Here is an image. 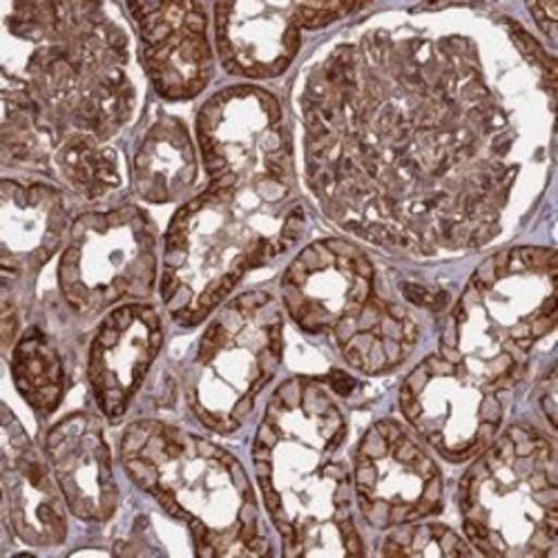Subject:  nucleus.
Here are the masks:
<instances>
[{
    "instance_id": "nucleus-1",
    "label": "nucleus",
    "mask_w": 558,
    "mask_h": 558,
    "mask_svg": "<svg viewBox=\"0 0 558 558\" xmlns=\"http://www.w3.org/2000/svg\"><path fill=\"white\" fill-rule=\"evenodd\" d=\"M302 106L308 183L342 228L425 255L494 240L511 132L472 43L371 32L313 70Z\"/></svg>"
},
{
    "instance_id": "nucleus-2",
    "label": "nucleus",
    "mask_w": 558,
    "mask_h": 558,
    "mask_svg": "<svg viewBox=\"0 0 558 558\" xmlns=\"http://www.w3.org/2000/svg\"><path fill=\"white\" fill-rule=\"evenodd\" d=\"M347 421L327 383L291 378L266 404L253 462L287 556H357Z\"/></svg>"
},
{
    "instance_id": "nucleus-3",
    "label": "nucleus",
    "mask_w": 558,
    "mask_h": 558,
    "mask_svg": "<svg viewBox=\"0 0 558 558\" xmlns=\"http://www.w3.org/2000/svg\"><path fill=\"white\" fill-rule=\"evenodd\" d=\"M3 89L59 132L108 142L134 112L128 36L104 5L21 3L5 16Z\"/></svg>"
},
{
    "instance_id": "nucleus-4",
    "label": "nucleus",
    "mask_w": 558,
    "mask_h": 558,
    "mask_svg": "<svg viewBox=\"0 0 558 558\" xmlns=\"http://www.w3.org/2000/svg\"><path fill=\"white\" fill-rule=\"evenodd\" d=\"M302 230L300 204L277 208L208 185L177 210L166 232L161 298L168 315L181 327H197L251 270L287 253Z\"/></svg>"
},
{
    "instance_id": "nucleus-5",
    "label": "nucleus",
    "mask_w": 558,
    "mask_h": 558,
    "mask_svg": "<svg viewBox=\"0 0 558 558\" xmlns=\"http://www.w3.org/2000/svg\"><path fill=\"white\" fill-rule=\"evenodd\" d=\"M121 460L136 487L185 523L202 556H259V507L242 462L215 442L157 421L128 427Z\"/></svg>"
},
{
    "instance_id": "nucleus-6",
    "label": "nucleus",
    "mask_w": 558,
    "mask_h": 558,
    "mask_svg": "<svg viewBox=\"0 0 558 558\" xmlns=\"http://www.w3.org/2000/svg\"><path fill=\"white\" fill-rule=\"evenodd\" d=\"M558 259L521 246L483 262L453 306L440 355L496 391L514 387L530 353L556 327Z\"/></svg>"
},
{
    "instance_id": "nucleus-7",
    "label": "nucleus",
    "mask_w": 558,
    "mask_h": 558,
    "mask_svg": "<svg viewBox=\"0 0 558 558\" xmlns=\"http://www.w3.org/2000/svg\"><path fill=\"white\" fill-rule=\"evenodd\" d=\"M464 534L485 556L541 558L558 551V474L547 438L525 425L498 434L458 492Z\"/></svg>"
},
{
    "instance_id": "nucleus-8",
    "label": "nucleus",
    "mask_w": 558,
    "mask_h": 558,
    "mask_svg": "<svg viewBox=\"0 0 558 558\" xmlns=\"http://www.w3.org/2000/svg\"><path fill=\"white\" fill-rule=\"evenodd\" d=\"M282 308L266 291L215 311L183 374L185 402L206 429L226 436L244 427L282 362Z\"/></svg>"
},
{
    "instance_id": "nucleus-9",
    "label": "nucleus",
    "mask_w": 558,
    "mask_h": 558,
    "mask_svg": "<svg viewBox=\"0 0 558 558\" xmlns=\"http://www.w3.org/2000/svg\"><path fill=\"white\" fill-rule=\"evenodd\" d=\"M197 142L208 185L277 208L298 204L289 134L270 92L255 85L217 92L197 114Z\"/></svg>"
},
{
    "instance_id": "nucleus-10",
    "label": "nucleus",
    "mask_w": 558,
    "mask_h": 558,
    "mask_svg": "<svg viewBox=\"0 0 558 558\" xmlns=\"http://www.w3.org/2000/svg\"><path fill=\"white\" fill-rule=\"evenodd\" d=\"M157 282V235L148 215L121 206L78 217L59 264V289L81 315L150 298Z\"/></svg>"
},
{
    "instance_id": "nucleus-11",
    "label": "nucleus",
    "mask_w": 558,
    "mask_h": 558,
    "mask_svg": "<svg viewBox=\"0 0 558 558\" xmlns=\"http://www.w3.org/2000/svg\"><path fill=\"white\" fill-rule=\"evenodd\" d=\"M400 409L415 434L451 462L487 449L505 417L500 391L440 353L425 357L407 376Z\"/></svg>"
},
{
    "instance_id": "nucleus-12",
    "label": "nucleus",
    "mask_w": 558,
    "mask_h": 558,
    "mask_svg": "<svg viewBox=\"0 0 558 558\" xmlns=\"http://www.w3.org/2000/svg\"><path fill=\"white\" fill-rule=\"evenodd\" d=\"M353 492L366 523L391 530L438 514L442 476L434 458L400 423L380 421L355 449Z\"/></svg>"
},
{
    "instance_id": "nucleus-13",
    "label": "nucleus",
    "mask_w": 558,
    "mask_h": 558,
    "mask_svg": "<svg viewBox=\"0 0 558 558\" xmlns=\"http://www.w3.org/2000/svg\"><path fill=\"white\" fill-rule=\"evenodd\" d=\"M376 287V268L355 244L322 240L291 262L282 277V298L298 327L319 336L355 317Z\"/></svg>"
},
{
    "instance_id": "nucleus-14",
    "label": "nucleus",
    "mask_w": 558,
    "mask_h": 558,
    "mask_svg": "<svg viewBox=\"0 0 558 558\" xmlns=\"http://www.w3.org/2000/svg\"><path fill=\"white\" fill-rule=\"evenodd\" d=\"M128 10L142 40L144 68L159 95L185 101L204 92L215 68L206 5L132 3Z\"/></svg>"
},
{
    "instance_id": "nucleus-15",
    "label": "nucleus",
    "mask_w": 558,
    "mask_h": 558,
    "mask_svg": "<svg viewBox=\"0 0 558 558\" xmlns=\"http://www.w3.org/2000/svg\"><path fill=\"white\" fill-rule=\"evenodd\" d=\"M163 344L159 313L138 302L117 306L92 340L87 378L101 413L112 423L125 415Z\"/></svg>"
},
{
    "instance_id": "nucleus-16",
    "label": "nucleus",
    "mask_w": 558,
    "mask_h": 558,
    "mask_svg": "<svg viewBox=\"0 0 558 558\" xmlns=\"http://www.w3.org/2000/svg\"><path fill=\"white\" fill-rule=\"evenodd\" d=\"M3 498L5 519L23 543L54 547L65 541L63 492L8 407L3 409Z\"/></svg>"
},
{
    "instance_id": "nucleus-17",
    "label": "nucleus",
    "mask_w": 558,
    "mask_h": 558,
    "mask_svg": "<svg viewBox=\"0 0 558 558\" xmlns=\"http://www.w3.org/2000/svg\"><path fill=\"white\" fill-rule=\"evenodd\" d=\"M45 451L72 514L85 523L112 519L119 487L112 453L97 417L83 411L65 415L50 429Z\"/></svg>"
},
{
    "instance_id": "nucleus-18",
    "label": "nucleus",
    "mask_w": 558,
    "mask_h": 558,
    "mask_svg": "<svg viewBox=\"0 0 558 558\" xmlns=\"http://www.w3.org/2000/svg\"><path fill=\"white\" fill-rule=\"evenodd\" d=\"M215 43L221 65L246 78H275L295 61L302 27L295 3H219Z\"/></svg>"
},
{
    "instance_id": "nucleus-19",
    "label": "nucleus",
    "mask_w": 558,
    "mask_h": 558,
    "mask_svg": "<svg viewBox=\"0 0 558 558\" xmlns=\"http://www.w3.org/2000/svg\"><path fill=\"white\" fill-rule=\"evenodd\" d=\"M70 232L61 193L48 183L5 179L0 191V266L5 284L36 272Z\"/></svg>"
},
{
    "instance_id": "nucleus-20",
    "label": "nucleus",
    "mask_w": 558,
    "mask_h": 558,
    "mask_svg": "<svg viewBox=\"0 0 558 558\" xmlns=\"http://www.w3.org/2000/svg\"><path fill=\"white\" fill-rule=\"evenodd\" d=\"M331 336L349 366L378 376L411 355L417 342V322L402 302L376 287L360 313Z\"/></svg>"
},
{
    "instance_id": "nucleus-21",
    "label": "nucleus",
    "mask_w": 558,
    "mask_h": 558,
    "mask_svg": "<svg viewBox=\"0 0 558 558\" xmlns=\"http://www.w3.org/2000/svg\"><path fill=\"white\" fill-rule=\"evenodd\" d=\"M199 174L197 153L185 123L161 114L142 136L132 157L134 193L150 204H170L189 195Z\"/></svg>"
},
{
    "instance_id": "nucleus-22",
    "label": "nucleus",
    "mask_w": 558,
    "mask_h": 558,
    "mask_svg": "<svg viewBox=\"0 0 558 558\" xmlns=\"http://www.w3.org/2000/svg\"><path fill=\"white\" fill-rule=\"evenodd\" d=\"M12 374L23 400L40 415L57 411L65 389L63 362L54 342L40 329H29L12 353Z\"/></svg>"
},
{
    "instance_id": "nucleus-23",
    "label": "nucleus",
    "mask_w": 558,
    "mask_h": 558,
    "mask_svg": "<svg viewBox=\"0 0 558 558\" xmlns=\"http://www.w3.org/2000/svg\"><path fill=\"white\" fill-rule=\"evenodd\" d=\"M54 166L72 189L87 199H99L121 185L117 153L89 134L65 136L54 155Z\"/></svg>"
},
{
    "instance_id": "nucleus-24",
    "label": "nucleus",
    "mask_w": 558,
    "mask_h": 558,
    "mask_svg": "<svg viewBox=\"0 0 558 558\" xmlns=\"http://www.w3.org/2000/svg\"><path fill=\"white\" fill-rule=\"evenodd\" d=\"M385 556H468L474 547L440 523H407L391 527L380 549Z\"/></svg>"
},
{
    "instance_id": "nucleus-25",
    "label": "nucleus",
    "mask_w": 558,
    "mask_h": 558,
    "mask_svg": "<svg viewBox=\"0 0 558 558\" xmlns=\"http://www.w3.org/2000/svg\"><path fill=\"white\" fill-rule=\"evenodd\" d=\"M360 10V5H347V3H295L298 21L302 29H319L327 27L351 12Z\"/></svg>"
},
{
    "instance_id": "nucleus-26",
    "label": "nucleus",
    "mask_w": 558,
    "mask_h": 558,
    "mask_svg": "<svg viewBox=\"0 0 558 558\" xmlns=\"http://www.w3.org/2000/svg\"><path fill=\"white\" fill-rule=\"evenodd\" d=\"M536 23L541 25V29L554 38L556 36V14H558V5L556 3H541V5H530Z\"/></svg>"
}]
</instances>
